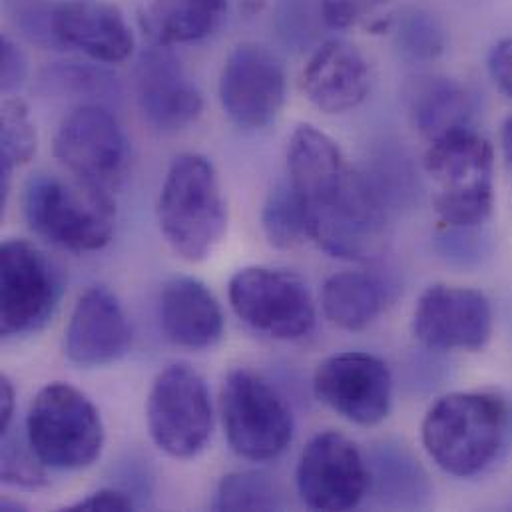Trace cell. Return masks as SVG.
Instances as JSON below:
<instances>
[{
    "instance_id": "obj_1",
    "label": "cell",
    "mask_w": 512,
    "mask_h": 512,
    "mask_svg": "<svg viewBox=\"0 0 512 512\" xmlns=\"http://www.w3.org/2000/svg\"><path fill=\"white\" fill-rule=\"evenodd\" d=\"M289 186L303 204L309 240L341 259H367L379 250L385 208L367 178L355 172L321 130L301 124L287 148Z\"/></svg>"
},
{
    "instance_id": "obj_2",
    "label": "cell",
    "mask_w": 512,
    "mask_h": 512,
    "mask_svg": "<svg viewBox=\"0 0 512 512\" xmlns=\"http://www.w3.org/2000/svg\"><path fill=\"white\" fill-rule=\"evenodd\" d=\"M512 413L495 393H451L425 415L421 437L427 455L459 479L483 475L509 445Z\"/></svg>"
},
{
    "instance_id": "obj_3",
    "label": "cell",
    "mask_w": 512,
    "mask_h": 512,
    "mask_svg": "<svg viewBox=\"0 0 512 512\" xmlns=\"http://www.w3.org/2000/svg\"><path fill=\"white\" fill-rule=\"evenodd\" d=\"M158 222L166 242L186 261L212 256L228 230V206L214 164L200 154H180L162 184Z\"/></svg>"
},
{
    "instance_id": "obj_4",
    "label": "cell",
    "mask_w": 512,
    "mask_h": 512,
    "mask_svg": "<svg viewBox=\"0 0 512 512\" xmlns=\"http://www.w3.org/2000/svg\"><path fill=\"white\" fill-rule=\"evenodd\" d=\"M22 210L36 236L76 254L102 250L116 228L110 194L74 176L72 180L54 174L32 176L24 186Z\"/></svg>"
},
{
    "instance_id": "obj_5",
    "label": "cell",
    "mask_w": 512,
    "mask_h": 512,
    "mask_svg": "<svg viewBox=\"0 0 512 512\" xmlns=\"http://www.w3.org/2000/svg\"><path fill=\"white\" fill-rule=\"evenodd\" d=\"M423 166L439 188L433 204L445 228L473 230L489 220L495 206V156L481 134L461 128L429 142Z\"/></svg>"
},
{
    "instance_id": "obj_6",
    "label": "cell",
    "mask_w": 512,
    "mask_h": 512,
    "mask_svg": "<svg viewBox=\"0 0 512 512\" xmlns=\"http://www.w3.org/2000/svg\"><path fill=\"white\" fill-rule=\"evenodd\" d=\"M26 435L38 459L56 471H78L98 461L104 425L94 403L68 383H50L34 397Z\"/></svg>"
},
{
    "instance_id": "obj_7",
    "label": "cell",
    "mask_w": 512,
    "mask_h": 512,
    "mask_svg": "<svg viewBox=\"0 0 512 512\" xmlns=\"http://www.w3.org/2000/svg\"><path fill=\"white\" fill-rule=\"evenodd\" d=\"M220 405L228 443L242 459L273 461L289 447L293 415L283 397L254 371H230Z\"/></svg>"
},
{
    "instance_id": "obj_8",
    "label": "cell",
    "mask_w": 512,
    "mask_h": 512,
    "mask_svg": "<svg viewBox=\"0 0 512 512\" xmlns=\"http://www.w3.org/2000/svg\"><path fill=\"white\" fill-rule=\"evenodd\" d=\"M154 443L174 459H192L212 437L214 413L210 389L186 363L166 367L154 381L146 403Z\"/></svg>"
},
{
    "instance_id": "obj_9",
    "label": "cell",
    "mask_w": 512,
    "mask_h": 512,
    "mask_svg": "<svg viewBox=\"0 0 512 512\" xmlns=\"http://www.w3.org/2000/svg\"><path fill=\"white\" fill-rule=\"evenodd\" d=\"M54 156L78 180L108 194L122 188L130 168V144L114 118L100 104L74 108L58 126Z\"/></svg>"
},
{
    "instance_id": "obj_10",
    "label": "cell",
    "mask_w": 512,
    "mask_h": 512,
    "mask_svg": "<svg viewBox=\"0 0 512 512\" xmlns=\"http://www.w3.org/2000/svg\"><path fill=\"white\" fill-rule=\"evenodd\" d=\"M230 303L252 329L281 341L307 337L317 319L307 283L283 269H240L230 281Z\"/></svg>"
},
{
    "instance_id": "obj_11",
    "label": "cell",
    "mask_w": 512,
    "mask_h": 512,
    "mask_svg": "<svg viewBox=\"0 0 512 512\" xmlns=\"http://www.w3.org/2000/svg\"><path fill=\"white\" fill-rule=\"evenodd\" d=\"M64 291L60 267L26 240H8L0 250V331L4 337L40 331Z\"/></svg>"
},
{
    "instance_id": "obj_12",
    "label": "cell",
    "mask_w": 512,
    "mask_h": 512,
    "mask_svg": "<svg viewBox=\"0 0 512 512\" xmlns=\"http://www.w3.org/2000/svg\"><path fill=\"white\" fill-rule=\"evenodd\" d=\"M295 479L301 501L313 511H351L369 493L367 459L337 431L319 433L307 443Z\"/></svg>"
},
{
    "instance_id": "obj_13",
    "label": "cell",
    "mask_w": 512,
    "mask_h": 512,
    "mask_svg": "<svg viewBox=\"0 0 512 512\" xmlns=\"http://www.w3.org/2000/svg\"><path fill=\"white\" fill-rule=\"evenodd\" d=\"M313 391L321 403L343 419L361 427H375L391 411L393 379L379 357L347 351L317 365Z\"/></svg>"
},
{
    "instance_id": "obj_14",
    "label": "cell",
    "mask_w": 512,
    "mask_h": 512,
    "mask_svg": "<svg viewBox=\"0 0 512 512\" xmlns=\"http://www.w3.org/2000/svg\"><path fill=\"white\" fill-rule=\"evenodd\" d=\"M493 307L471 287L431 285L417 301L413 333L429 349L481 351L493 335Z\"/></svg>"
},
{
    "instance_id": "obj_15",
    "label": "cell",
    "mask_w": 512,
    "mask_h": 512,
    "mask_svg": "<svg viewBox=\"0 0 512 512\" xmlns=\"http://www.w3.org/2000/svg\"><path fill=\"white\" fill-rule=\"evenodd\" d=\"M220 100L228 118L244 130L273 124L285 104V72L259 44L236 46L220 76Z\"/></svg>"
},
{
    "instance_id": "obj_16",
    "label": "cell",
    "mask_w": 512,
    "mask_h": 512,
    "mask_svg": "<svg viewBox=\"0 0 512 512\" xmlns=\"http://www.w3.org/2000/svg\"><path fill=\"white\" fill-rule=\"evenodd\" d=\"M134 88L144 120L160 132H180L202 114L200 88L166 44L146 48L140 54L134 68Z\"/></svg>"
},
{
    "instance_id": "obj_17",
    "label": "cell",
    "mask_w": 512,
    "mask_h": 512,
    "mask_svg": "<svg viewBox=\"0 0 512 512\" xmlns=\"http://www.w3.org/2000/svg\"><path fill=\"white\" fill-rule=\"evenodd\" d=\"M130 345L132 331L116 295L102 285L84 291L66 327V357L78 367H104L120 361Z\"/></svg>"
},
{
    "instance_id": "obj_18",
    "label": "cell",
    "mask_w": 512,
    "mask_h": 512,
    "mask_svg": "<svg viewBox=\"0 0 512 512\" xmlns=\"http://www.w3.org/2000/svg\"><path fill=\"white\" fill-rule=\"evenodd\" d=\"M52 32L58 48H76L104 64L124 62L134 50V34L124 14L106 0L52 4Z\"/></svg>"
},
{
    "instance_id": "obj_19",
    "label": "cell",
    "mask_w": 512,
    "mask_h": 512,
    "mask_svg": "<svg viewBox=\"0 0 512 512\" xmlns=\"http://www.w3.org/2000/svg\"><path fill=\"white\" fill-rule=\"evenodd\" d=\"M309 102L325 114L357 108L371 90V68L361 50L341 38L325 40L301 74Z\"/></svg>"
},
{
    "instance_id": "obj_20",
    "label": "cell",
    "mask_w": 512,
    "mask_h": 512,
    "mask_svg": "<svg viewBox=\"0 0 512 512\" xmlns=\"http://www.w3.org/2000/svg\"><path fill=\"white\" fill-rule=\"evenodd\" d=\"M160 325L178 347L204 351L224 335V313L214 293L194 277L168 281L160 295Z\"/></svg>"
},
{
    "instance_id": "obj_21",
    "label": "cell",
    "mask_w": 512,
    "mask_h": 512,
    "mask_svg": "<svg viewBox=\"0 0 512 512\" xmlns=\"http://www.w3.org/2000/svg\"><path fill=\"white\" fill-rule=\"evenodd\" d=\"M321 305L333 325L347 331H361L381 313L385 291L369 273L341 271L325 281Z\"/></svg>"
},
{
    "instance_id": "obj_22",
    "label": "cell",
    "mask_w": 512,
    "mask_h": 512,
    "mask_svg": "<svg viewBox=\"0 0 512 512\" xmlns=\"http://www.w3.org/2000/svg\"><path fill=\"white\" fill-rule=\"evenodd\" d=\"M228 0H150L148 28L158 44H186L212 36L224 22Z\"/></svg>"
},
{
    "instance_id": "obj_23",
    "label": "cell",
    "mask_w": 512,
    "mask_h": 512,
    "mask_svg": "<svg viewBox=\"0 0 512 512\" xmlns=\"http://www.w3.org/2000/svg\"><path fill=\"white\" fill-rule=\"evenodd\" d=\"M413 124L429 142L471 128L473 100L469 92L449 78H431L417 86L411 98Z\"/></svg>"
},
{
    "instance_id": "obj_24",
    "label": "cell",
    "mask_w": 512,
    "mask_h": 512,
    "mask_svg": "<svg viewBox=\"0 0 512 512\" xmlns=\"http://www.w3.org/2000/svg\"><path fill=\"white\" fill-rule=\"evenodd\" d=\"M369 465V491L383 505L415 509L423 507L431 495L427 475L403 449L383 445L373 453Z\"/></svg>"
},
{
    "instance_id": "obj_25",
    "label": "cell",
    "mask_w": 512,
    "mask_h": 512,
    "mask_svg": "<svg viewBox=\"0 0 512 512\" xmlns=\"http://www.w3.org/2000/svg\"><path fill=\"white\" fill-rule=\"evenodd\" d=\"M261 228L277 250H291L309 238L303 204L289 184H279L269 192L261 210Z\"/></svg>"
},
{
    "instance_id": "obj_26",
    "label": "cell",
    "mask_w": 512,
    "mask_h": 512,
    "mask_svg": "<svg viewBox=\"0 0 512 512\" xmlns=\"http://www.w3.org/2000/svg\"><path fill=\"white\" fill-rule=\"evenodd\" d=\"M395 42L405 58L427 62L443 54L447 38L443 22L433 10L427 6H409L397 18Z\"/></svg>"
},
{
    "instance_id": "obj_27",
    "label": "cell",
    "mask_w": 512,
    "mask_h": 512,
    "mask_svg": "<svg viewBox=\"0 0 512 512\" xmlns=\"http://www.w3.org/2000/svg\"><path fill=\"white\" fill-rule=\"evenodd\" d=\"M212 507L214 511H277L281 497L267 475L244 471L222 479Z\"/></svg>"
},
{
    "instance_id": "obj_28",
    "label": "cell",
    "mask_w": 512,
    "mask_h": 512,
    "mask_svg": "<svg viewBox=\"0 0 512 512\" xmlns=\"http://www.w3.org/2000/svg\"><path fill=\"white\" fill-rule=\"evenodd\" d=\"M0 168L12 170L28 164L36 154V130L30 120L28 108L20 98H6L0 108Z\"/></svg>"
},
{
    "instance_id": "obj_29",
    "label": "cell",
    "mask_w": 512,
    "mask_h": 512,
    "mask_svg": "<svg viewBox=\"0 0 512 512\" xmlns=\"http://www.w3.org/2000/svg\"><path fill=\"white\" fill-rule=\"evenodd\" d=\"M273 20L281 42L293 50L309 48L325 28L321 0H281Z\"/></svg>"
},
{
    "instance_id": "obj_30",
    "label": "cell",
    "mask_w": 512,
    "mask_h": 512,
    "mask_svg": "<svg viewBox=\"0 0 512 512\" xmlns=\"http://www.w3.org/2000/svg\"><path fill=\"white\" fill-rule=\"evenodd\" d=\"M2 437V483L22 489H40L48 485L44 463L32 449L28 435L12 433V427Z\"/></svg>"
},
{
    "instance_id": "obj_31",
    "label": "cell",
    "mask_w": 512,
    "mask_h": 512,
    "mask_svg": "<svg viewBox=\"0 0 512 512\" xmlns=\"http://www.w3.org/2000/svg\"><path fill=\"white\" fill-rule=\"evenodd\" d=\"M54 80L60 86L72 88L76 94H92V96H106L114 92V82L102 70L90 66H60L54 70Z\"/></svg>"
},
{
    "instance_id": "obj_32",
    "label": "cell",
    "mask_w": 512,
    "mask_h": 512,
    "mask_svg": "<svg viewBox=\"0 0 512 512\" xmlns=\"http://www.w3.org/2000/svg\"><path fill=\"white\" fill-rule=\"evenodd\" d=\"M28 74V64L22 54V50L8 38L4 36L0 42V84L6 94L16 92Z\"/></svg>"
},
{
    "instance_id": "obj_33",
    "label": "cell",
    "mask_w": 512,
    "mask_h": 512,
    "mask_svg": "<svg viewBox=\"0 0 512 512\" xmlns=\"http://www.w3.org/2000/svg\"><path fill=\"white\" fill-rule=\"evenodd\" d=\"M134 501L130 495L122 493V491H114V489H102L96 491L92 495H88L86 499H80L78 503L70 505L64 511L82 512V511H114L126 512L134 511Z\"/></svg>"
},
{
    "instance_id": "obj_34",
    "label": "cell",
    "mask_w": 512,
    "mask_h": 512,
    "mask_svg": "<svg viewBox=\"0 0 512 512\" xmlns=\"http://www.w3.org/2000/svg\"><path fill=\"white\" fill-rule=\"evenodd\" d=\"M323 24L327 30H345L361 14V0H321Z\"/></svg>"
},
{
    "instance_id": "obj_35",
    "label": "cell",
    "mask_w": 512,
    "mask_h": 512,
    "mask_svg": "<svg viewBox=\"0 0 512 512\" xmlns=\"http://www.w3.org/2000/svg\"><path fill=\"white\" fill-rule=\"evenodd\" d=\"M489 72L495 84L512 98V38L501 40L489 56Z\"/></svg>"
},
{
    "instance_id": "obj_36",
    "label": "cell",
    "mask_w": 512,
    "mask_h": 512,
    "mask_svg": "<svg viewBox=\"0 0 512 512\" xmlns=\"http://www.w3.org/2000/svg\"><path fill=\"white\" fill-rule=\"evenodd\" d=\"M14 407H16L14 385L6 375H2L0 377V435L12 427Z\"/></svg>"
},
{
    "instance_id": "obj_37",
    "label": "cell",
    "mask_w": 512,
    "mask_h": 512,
    "mask_svg": "<svg viewBox=\"0 0 512 512\" xmlns=\"http://www.w3.org/2000/svg\"><path fill=\"white\" fill-rule=\"evenodd\" d=\"M503 150H505V158L509 160V164L512 166V116L507 118L505 126H503Z\"/></svg>"
}]
</instances>
